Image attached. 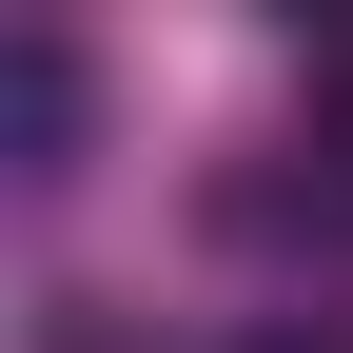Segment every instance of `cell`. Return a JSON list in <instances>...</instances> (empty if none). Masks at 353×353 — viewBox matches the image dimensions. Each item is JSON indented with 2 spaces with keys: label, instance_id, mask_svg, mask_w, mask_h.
I'll return each mask as SVG.
<instances>
[{
  "label": "cell",
  "instance_id": "2",
  "mask_svg": "<svg viewBox=\"0 0 353 353\" xmlns=\"http://www.w3.org/2000/svg\"><path fill=\"white\" fill-rule=\"evenodd\" d=\"M236 353H353V334H334V314H275V334H236Z\"/></svg>",
  "mask_w": 353,
  "mask_h": 353
},
{
  "label": "cell",
  "instance_id": "1",
  "mask_svg": "<svg viewBox=\"0 0 353 353\" xmlns=\"http://www.w3.org/2000/svg\"><path fill=\"white\" fill-rule=\"evenodd\" d=\"M0 138H20V196H59V176H79V138H99V59H79L59 20L0 59Z\"/></svg>",
  "mask_w": 353,
  "mask_h": 353
}]
</instances>
